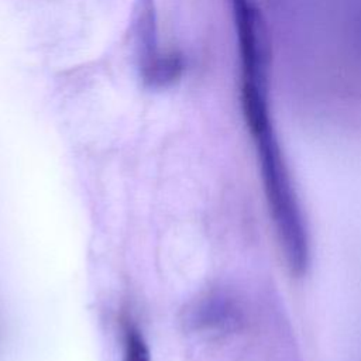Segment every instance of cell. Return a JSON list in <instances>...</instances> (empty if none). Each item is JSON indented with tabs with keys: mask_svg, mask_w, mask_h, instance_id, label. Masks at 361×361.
<instances>
[{
	"mask_svg": "<svg viewBox=\"0 0 361 361\" xmlns=\"http://www.w3.org/2000/svg\"><path fill=\"white\" fill-rule=\"evenodd\" d=\"M130 42L138 78L145 89L166 90L180 80L186 61L178 51L159 49L155 0H134L130 16Z\"/></svg>",
	"mask_w": 361,
	"mask_h": 361,
	"instance_id": "7a4b0ae2",
	"label": "cell"
},
{
	"mask_svg": "<svg viewBox=\"0 0 361 361\" xmlns=\"http://www.w3.org/2000/svg\"><path fill=\"white\" fill-rule=\"evenodd\" d=\"M241 69V82L268 85L269 41L265 21L254 0H230Z\"/></svg>",
	"mask_w": 361,
	"mask_h": 361,
	"instance_id": "3957f363",
	"label": "cell"
},
{
	"mask_svg": "<svg viewBox=\"0 0 361 361\" xmlns=\"http://www.w3.org/2000/svg\"><path fill=\"white\" fill-rule=\"evenodd\" d=\"M251 137L259 161L268 207L285 259L295 275H302L309 265V235L274 126L255 130Z\"/></svg>",
	"mask_w": 361,
	"mask_h": 361,
	"instance_id": "6da1fadb",
	"label": "cell"
},
{
	"mask_svg": "<svg viewBox=\"0 0 361 361\" xmlns=\"http://www.w3.org/2000/svg\"><path fill=\"white\" fill-rule=\"evenodd\" d=\"M123 361H149V351L138 329L130 323L124 326Z\"/></svg>",
	"mask_w": 361,
	"mask_h": 361,
	"instance_id": "277c9868",
	"label": "cell"
}]
</instances>
